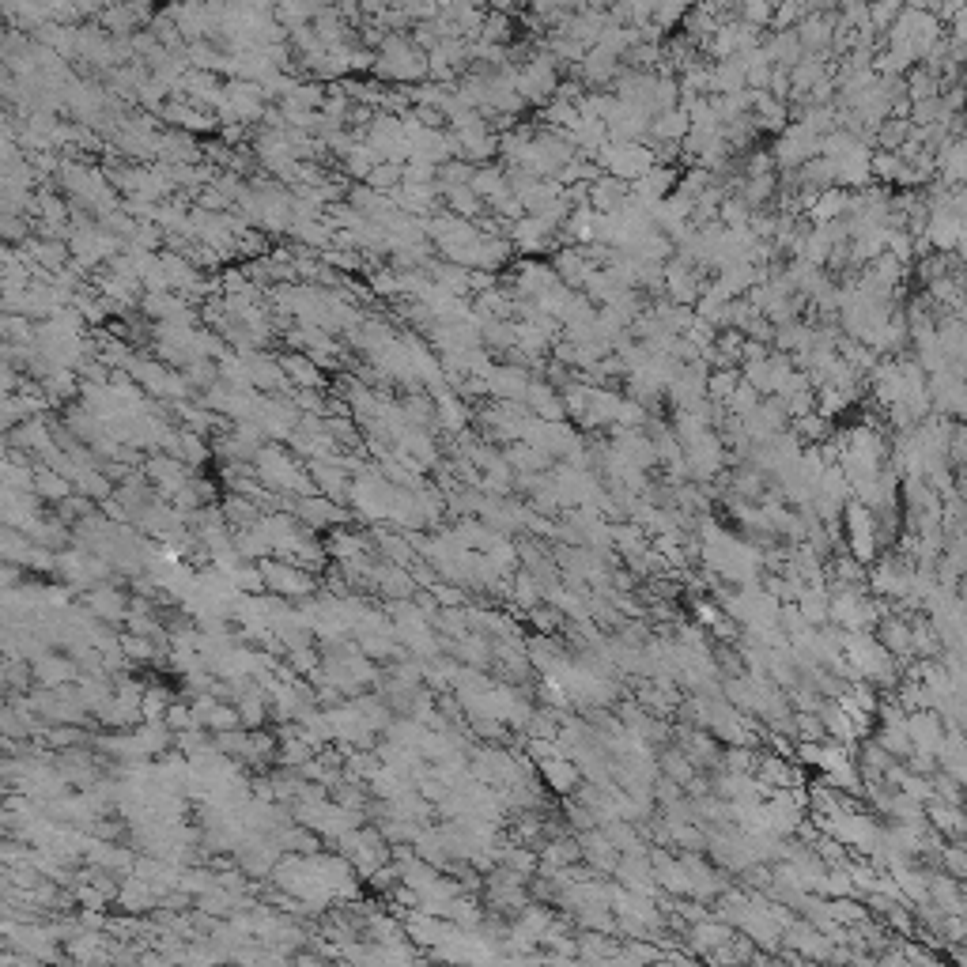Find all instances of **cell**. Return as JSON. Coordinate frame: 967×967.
<instances>
[{
  "instance_id": "obj_3",
  "label": "cell",
  "mask_w": 967,
  "mask_h": 967,
  "mask_svg": "<svg viewBox=\"0 0 967 967\" xmlns=\"http://www.w3.org/2000/svg\"><path fill=\"white\" fill-rule=\"evenodd\" d=\"M87 612L95 620H106V624H118V620H129V609H125V597L114 590V586H95L87 594Z\"/></svg>"
},
{
  "instance_id": "obj_2",
  "label": "cell",
  "mask_w": 967,
  "mask_h": 967,
  "mask_svg": "<svg viewBox=\"0 0 967 967\" xmlns=\"http://www.w3.org/2000/svg\"><path fill=\"white\" fill-rule=\"evenodd\" d=\"M484 382H488V393L492 397H499V401H522L529 393V374L522 371V367H514V363H503V367H492V371L484 374Z\"/></svg>"
},
{
  "instance_id": "obj_5",
  "label": "cell",
  "mask_w": 967,
  "mask_h": 967,
  "mask_svg": "<svg viewBox=\"0 0 967 967\" xmlns=\"http://www.w3.org/2000/svg\"><path fill=\"white\" fill-rule=\"evenodd\" d=\"M76 673H80V669L68 662V658H53V654H46V658H38V662L31 665V677L38 680V684H46V688H61V684H68Z\"/></svg>"
},
{
  "instance_id": "obj_4",
  "label": "cell",
  "mask_w": 967,
  "mask_h": 967,
  "mask_svg": "<svg viewBox=\"0 0 967 967\" xmlns=\"http://www.w3.org/2000/svg\"><path fill=\"white\" fill-rule=\"evenodd\" d=\"M284 363V374H288L291 386H299V390H314V386H322V371H318V359L306 356V352H291V356L280 359Z\"/></svg>"
},
{
  "instance_id": "obj_1",
  "label": "cell",
  "mask_w": 967,
  "mask_h": 967,
  "mask_svg": "<svg viewBox=\"0 0 967 967\" xmlns=\"http://www.w3.org/2000/svg\"><path fill=\"white\" fill-rule=\"evenodd\" d=\"M374 72L390 84H420L431 76V61L427 50L401 31H386L382 42L374 46Z\"/></svg>"
},
{
  "instance_id": "obj_8",
  "label": "cell",
  "mask_w": 967,
  "mask_h": 967,
  "mask_svg": "<svg viewBox=\"0 0 967 967\" xmlns=\"http://www.w3.org/2000/svg\"><path fill=\"white\" fill-rule=\"evenodd\" d=\"M609 4H616V0H590V8H609Z\"/></svg>"
},
{
  "instance_id": "obj_7",
  "label": "cell",
  "mask_w": 967,
  "mask_h": 967,
  "mask_svg": "<svg viewBox=\"0 0 967 967\" xmlns=\"http://www.w3.org/2000/svg\"><path fill=\"white\" fill-rule=\"evenodd\" d=\"M492 4H495V12H507V16H510V12H518V4H522V0H492Z\"/></svg>"
},
{
  "instance_id": "obj_6",
  "label": "cell",
  "mask_w": 967,
  "mask_h": 967,
  "mask_svg": "<svg viewBox=\"0 0 967 967\" xmlns=\"http://www.w3.org/2000/svg\"><path fill=\"white\" fill-rule=\"evenodd\" d=\"M16 401H19L16 393H8V424H16ZM38 405H42V401H34L31 390H27V397H23V408H27V412H34Z\"/></svg>"
}]
</instances>
